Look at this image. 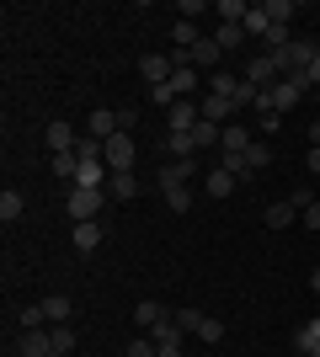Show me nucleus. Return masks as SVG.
<instances>
[{
	"mask_svg": "<svg viewBox=\"0 0 320 357\" xmlns=\"http://www.w3.org/2000/svg\"><path fill=\"white\" fill-rule=\"evenodd\" d=\"M166 123H171V134H192V128L203 123V112H198V102H176L166 112Z\"/></svg>",
	"mask_w": 320,
	"mask_h": 357,
	"instance_id": "obj_12",
	"label": "nucleus"
},
{
	"mask_svg": "<svg viewBox=\"0 0 320 357\" xmlns=\"http://www.w3.org/2000/svg\"><path fill=\"white\" fill-rule=\"evenodd\" d=\"M261 11H267V22H273V27H289L299 6H294V0H261Z\"/></svg>",
	"mask_w": 320,
	"mask_h": 357,
	"instance_id": "obj_23",
	"label": "nucleus"
},
{
	"mask_svg": "<svg viewBox=\"0 0 320 357\" xmlns=\"http://www.w3.org/2000/svg\"><path fill=\"white\" fill-rule=\"evenodd\" d=\"M294 219H299V208H294L289 197H283V203H273V208H267V229H289Z\"/></svg>",
	"mask_w": 320,
	"mask_h": 357,
	"instance_id": "obj_25",
	"label": "nucleus"
},
{
	"mask_svg": "<svg viewBox=\"0 0 320 357\" xmlns=\"http://www.w3.org/2000/svg\"><path fill=\"white\" fill-rule=\"evenodd\" d=\"M112 134H118V112H107V107H96V112H91V139H102V144H107Z\"/></svg>",
	"mask_w": 320,
	"mask_h": 357,
	"instance_id": "obj_22",
	"label": "nucleus"
},
{
	"mask_svg": "<svg viewBox=\"0 0 320 357\" xmlns=\"http://www.w3.org/2000/svg\"><path fill=\"white\" fill-rule=\"evenodd\" d=\"M251 144H257V139H251V128H241V123H224V134H219V149H224V155H245Z\"/></svg>",
	"mask_w": 320,
	"mask_h": 357,
	"instance_id": "obj_16",
	"label": "nucleus"
},
{
	"mask_svg": "<svg viewBox=\"0 0 320 357\" xmlns=\"http://www.w3.org/2000/svg\"><path fill=\"white\" fill-rule=\"evenodd\" d=\"M235 86H241V80H235L229 70H213L208 75V91H213V96H229V102H235Z\"/></svg>",
	"mask_w": 320,
	"mask_h": 357,
	"instance_id": "obj_28",
	"label": "nucleus"
},
{
	"mask_svg": "<svg viewBox=\"0 0 320 357\" xmlns=\"http://www.w3.org/2000/svg\"><path fill=\"white\" fill-rule=\"evenodd\" d=\"M166 320V304L160 298H139V310H134V326H139V336H150L155 326Z\"/></svg>",
	"mask_w": 320,
	"mask_h": 357,
	"instance_id": "obj_14",
	"label": "nucleus"
},
{
	"mask_svg": "<svg viewBox=\"0 0 320 357\" xmlns=\"http://www.w3.org/2000/svg\"><path fill=\"white\" fill-rule=\"evenodd\" d=\"M102 203H107V187H70V219H75V224L96 219Z\"/></svg>",
	"mask_w": 320,
	"mask_h": 357,
	"instance_id": "obj_4",
	"label": "nucleus"
},
{
	"mask_svg": "<svg viewBox=\"0 0 320 357\" xmlns=\"http://www.w3.org/2000/svg\"><path fill=\"white\" fill-rule=\"evenodd\" d=\"M289 203H294V208H299V213H305L310 203H315V187H294V192H289Z\"/></svg>",
	"mask_w": 320,
	"mask_h": 357,
	"instance_id": "obj_37",
	"label": "nucleus"
},
{
	"mask_svg": "<svg viewBox=\"0 0 320 357\" xmlns=\"http://www.w3.org/2000/svg\"><path fill=\"white\" fill-rule=\"evenodd\" d=\"M299 96H305V91L294 86V80H273V86L261 91V102H257V107H273V112H289V107H299Z\"/></svg>",
	"mask_w": 320,
	"mask_h": 357,
	"instance_id": "obj_7",
	"label": "nucleus"
},
{
	"mask_svg": "<svg viewBox=\"0 0 320 357\" xmlns=\"http://www.w3.org/2000/svg\"><path fill=\"white\" fill-rule=\"evenodd\" d=\"M219 134H224V128H219V123H208V118H203L198 128H192V144H198V149H203V144H219Z\"/></svg>",
	"mask_w": 320,
	"mask_h": 357,
	"instance_id": "obj_33",
	"label": "nucleus"
},
{
	"mask_svg": "<svg viewBox=\"0 0 320 357\" xmlns=\"http://www.w3.org/2000/svg\"><path fill=\"white\" fill-rule=\"evenodd\" d=\"M203 192H208V197H229V192H235V176H229L224 165H213V171H208V187H203Z\"/></svg>",
	"mask_w": 320,
	"mask_h": 357,
	"instance_id": "obj_24",
	"label": "nucleus"
},
{
	"mask_svg": "<svg viewBox=\"0 0 320 357\" xmlns=\"http://www.w3.org/2000/svg\"><path fill=\"white\" fill-rule=\"evenodd\" d=\"M16 352H22V357H54V336H48V326H38V331H22Z\"/></svg>",
	"mask_w": 320,
	"mask_h": 357,
	"instance_id": "obj_11",
	"label": "nucleus"
},
{
	"mask_svg": "<svg viewBox=\"0 0 320 357\" xmlns=\"http://www.w3.org/2000/svg\"><path fill=\"white\" fill-rule=\"evenodd\" d=\"M176 11H182V22H192V16H203V11H208V6H203V0H182Z\"/></svg>",
	"mask_w": 320,
	"mask_h": 357,
	"instance_id": "obj_38",
	"label": "nucleus"
},
{
	"mask_svg": "<svg viewBox=\"0 0 320 357\" xmlns=\"http://www.w3.org/2000/svg\"><path fill=\"white\" fill-rule=\"evenodd\" d=\"M305 352H310V357H320V342H315V347H305Z\"/></svg>",
	"mask_w": 320,
	"mask_h": 357,
	"instance_id": "obj_43",
	"label": "nucleus"
},
{
	"mask_svg": "<svg viewBox=\"0 0 320 357\" xmlns=\"http://www.w3.org/2000/svg\"><path fill=\"white\" fill-rule=\"evenodd\" d=\"M299 219H305V229H320V197H315V203H310L305 213H299Z\"/></svg>",
	"mask_w": 320,
	"mask_h": 357,
	"instance_id": "obj_39",
	"label": "nucleus"
},
{
	"mask_svg": "<svg viewBox=\"0 0 320 357\" xmlns=\"http://www.w3.org/2000/svg\"><path fill=\"white\" fill-rule=\"evenodd\" d=\"M257 118H261V134H277V128H283V112H273V107H257Z\"/></svg>",
	"mask_w": 320,
	"mask_h": 357,
	"instance_id": "obj_34",
	"label": "nucleus"
},
{
	"mask_svg": "<svg viewBox=\"0 0 320 357\" xmlns=\"http://www.w3.org/2000/svg\"><path fill=\"white\" fill-rule=\"evenodd\" d=\"M96 245H102V224H96V219L75 224V251H80V256H91Z\"/></svg>",
	"mask_w": 320,
	"mask_h": 357,
	"instance_id": "obj_20",
	"label": "nucleus"
},
{
	"mask_svg": "<svg viewBox=\"0 0 320 357\" xmlns=\"http://www.w3.org/2000/svg\"><path fill=\"white\" fill-rule=\"evenodd\" d=\"M192 171H198V165H192V155H187V160L160 165V197H166L171 213H187V208H192V187H187V181H192Z\"/></svg>",
	"mask_w": 320,
	"mask_h": 357,
	"instance_id": "obj_1",
	"label": "nucleus"
},
{
	"mask_svg": "<svg viewBox=\"0 0 320 357\" xmlns=\"http://www.w3.org/2000/svg\"><path fill=\"white\" fill-rule=\"evenodd\" d=\"M198 112H203V118H208V123H219V128H224V123L235 118L241 107L229 102V96H213V91H208V96H203V102H198Z\"/></svg>",
	"mask_w": 320,
	"mask_h": 357,
	"instance_id": "obj_13",
	"label": "nucleus"
},
{
	"mask_svg": "<svg viewBox=\"0 0 320 357\" xmlns=\"http://www.w3.org/2000/svg\"><path fill=\"white\" fill-rule=\"evenodd\" d=\"M150 342H155L160 357H182V326H176V314H166V320L150 331Z\"/></svg>",
	"mask_w": 320,
	"mask_h": 357,
	"instance_id": "obj_6",
	"label": "nucleus"
},
{
	"mask_svg": "<svg viewBox=\"0 0 320 357\" xmlns=\"http://www.w3.org/2000/svg\"><path fill=\"white\" fill-rule=\"evenodd\" d=\"M305 160H310V176H320V144H310V155H305Z\"/></svg>",
	"mask_w": 320,
	"mask_h": 357,
	"instance_id": "obj_41",
	"label": "nucleus"
},
{
	"mask_svg": "<svg viewBox=\"0 0 320 357\" xmlns=\"http://www.w3.org/2000/svg\"><path fill=\"white\" fill-rule=\"evenodd\" d=\"M22 213H27V197L16 192V187H6V192H0V219H6V224H16Z\"/></svg>",
	"mask_w": 320,
	"mask_h": 357,
	"instance_id": "obj_21",
	"label": "nucleus"
},
{
	"mask_svg": "<svg viewBox=\"0 0 320 357\" xmlns=\"http://www.w3.org/2000/svg\"><path fill=\"white\" fill-rule=\"evenodd\" d=\"M294 342H299V352H305V347H315V342H320V314H315V320H310L305 331H299V336H294Z\"/></svg>",
	"mask_w": 320,
	"mask_h": 357,
	"instance_id": "obj_36",
	"label": "nucleus"
},
{
	"mask_svg": "<svg viewBox=\"0 0 320 357\" xmlns=\"http://www.w3.org/2000/svg\"><path fill=\"white\" fill-rule=\"evenodd\" d=\"M134 155H139L134 134H112L107 139V171H134Z\"/></svg>",
	"mask_w": 320,
	"mask_h": 357,
	"instance_id": "obj_5",
	"label": "nucleus"
},
{
	"mask_svg": "<svg viewBox=\"0 0 320 357\" xmlns=\"http://www.w3.org/2000/svg\"><path fill=\"white\" fill-rule=\"evenodd\" d=\"M315 123H320V118H315Z\"/></svg>",
	"mask_w": 320,
	"mask_h": 357,
	"instance_id": "obj_44",
	"label": "nucleus"
},
{
	"mask_svg": "<svg viewBox=\"0 0 320 357\" xmlns=\"http://www.w3.org/2000/svg\"><path fill=\"white\" fill-rule=\"evenodd\" d=\"M241 80H251L257 91H267V86L277 80V64H273V54H261V59H251V64H245V75H241Z\"/></svg>",
	"mask_w": 320,
	"mask_h": 357,
	"instance_id": "obj_15",
	"label": "nucleus"
},
{
	"mask_svg": "<svg viewBox=\"0 0 320 357\" xmlns=\"http://www.w3.org/2000/svg\"><path fill=\"white\" fill-rule=\"evenodd\" d=\"M166 86L176 91V96H182V102H187V96H192V91L203 86V75L192 70V64H187V54H176V70H171V80H166Z\"/></svg>",
	"mask_w": 320,
	"mask_h": 357,
	"instance_id": "obj_9",
	"label": "nucleus"
},
{
	"mask_svg": "<svg viewBox=\"0 0 320 357\" xmlns=\"http://www.w3.org/2000/svg\"><path fill=\"white\" fill-rule=\"evenodd\" d=\"M171 70H176V54H144V59H139V75H144L150 86H166Z\"/></svg>",
	"mask_w": 320,
	"mask_h": 357,
	"instance_id": "obj_8",
	"label": "nucleus"
},
{
	"mask_svg": "<svg viewBox=\"0 0 320 357\" xmlns=\"http://www.w3.org/2000/svg\"><path fill=\"white\" fill-rule=\"evenodd\" d=\"M134 123H139V112H134V107H123V112H118V134H128Z\"/></svg>",
	"mask_w": 320,
	"mask_h": 357,
	"instance_id": "obj_40",
	"label": "nucleus"
},
{
	"mask_svg": "<svg viewBox=\"0 0 320 357\" xmlns=\"http://www.w3.org/2000/svg\"><path fill=\"white\" fill-rule=\"evenodd\" d=\"M16 320H22V331H38V326H48L43 298H38V304H22V310H16Z\"/></svg>",
	"mask_w": 320,
	"mask_h": 357,
	"instance_id": "obj_27",
	"label": "nucleus"
},
{
	"mask_svg": "<svg viewBox=\"0 0 320 357\" xmlns=\"http://www.w3.org/2000/svg\"><path fill=\"white\" fill-rule=\"evenodd\" d=\"M213 43H219V48L229 54V48H241V43H245V27H224V22H219V32H213Z\"/></svg>",
	"mask_w": 320,
	"mask_h": 357,
	"instance_id": "obj_31",
	"label": "nucleus"
},
{
	"mask_svg": "<svg viewBox=\"0 0 320 357\" xmlns=\"http://www.w3.org/2000/svg\"><path fill=\"white\" fill-rule=\"evenodd\" d=\"M310 294H320V267H315V272H310Z\"/></svg>",
	"mask_w": 320,
	"mask_h": 357,
	"instance_id": "obj_42",
	"label": "nucleus"
},
{
	"mask_svg": "<svg viewBox=\"0 0 320 357\" xmlns=\"http://www.w3.org/2000/svg\"><path fill=\"white\" fill-rule=\"evenodd\" d=\"M48 144H54V155H64V149H75L80 139H75V128H70L64 118H54L48 123Z\"/></svg>",
	"mask_w": 320,
	"mask_h": 357,
	"instance_id": "obj_19",
	"label": "nucleus"
},
{
	"mask_svg": "<svg viewBox=\"0 0 320 357\" xmlns=\"http://www.w3.org/2000/svg\"><path fill=\"white\" fill-rule=\"evenodd\" d=\"M219 59H224V48H219V43H213V38H198V43H192V48H187V64H192V70H213V64H219Z\"/></svg>",
	"mask_w": 320,
	"mask_h": 357,
	"instance_id": "obj_10",
	"label": "nucleus"
},
{
	"mask_svg": "<svg viewBox=\"0 0 320 357\" xmlns=\"http://www.w3.org/2000/svg\"><path fill=\"white\" fill-rule=\"evenodd\" d=\"M267 27H273V22H267V11H261V6H251V16H245V38H267Z\"/></svg>",
	"mask_w": 320,
	"mask_h": 357,
	"instance_id": "obj_32",
	"label": "nucleus"
},
{
	"mask_svg": "<svg viewBox=\"0 0 320 357\" xmlns=\"http://www.w3.org/2000/svg\"><path fill=\"white\" fill-rule=\"evenodd\" d=\"M43 314H48V326H70V314H75L70 294H48L43 298Z\"/></svg>",
	"mask_w": 320,
	"mask_h": 357,
	"instance_id": "obj_17",
	"label": "nucleus"
},
{
	"mask_svg": "<svg viewBox=\"0 0 320 357\" xmlns=\"http://www.w3.org/2000/svg\"><path fill=\"white\" fill-rule=\"evenodd\" d=\"M310 59H320V48H315V43H305V38H294L283 54H273V64H277V75H283V80H289V75H299Z\"/></svg>",
	"mask_w": 320,
	"mask_h": 357,
	"instance_id": "obj_3",
	"label": "nucleus"
},
{
	"mask_svg": "<svg viewBox=\"0 0 320 357\" xmlns=\"http://www.w3.org/2000/svg\"><path fill=\"white\" fill-rule=\"evenodd\" d=\"M48 336H54V357L75 352V331H70V326H48Z\"/></svg>",
	"mask_w": 320,
	"mask_h": 357,
	"instance_id": "obj_29",
	"label": "nucleus"
},
{
	"mask_svg": "<svg viewBox=\"0 0 320 357\" xmlns=\"http://www.w3.org/2000/svg\"><path fill=\"white\" fill-rule=\"evenodd\" d=\"M54 176H59V181H75V176H80V155H75V149L54 155Z\"/></svg>",
	"mask_w": 320,
	"mask_h": 357,
	"instance_id": "obj_26",
	"label": "nucleus"
},
{
	"mask_svg": "<svg viewBox=\"0 0 320 357\" xmlns=\"http://www.w3.org/2000/svg\"><path fill=\"white\" fill-rule=\"evenodd\" d=\"M176 326L187 331V336H198V342H224V326H219V320H213V314H203V310H182L176 314Z\"/></svg>",
	"mask_w": 320,
	"mask_h": 357,
	"instance_id": "obj_2",
	"label": "nucleus"
},
{
	"mask_svg": "<svg viewBox=\"0 0 320 357\" xmlns=\"http://www.w3.org/2000/svg\"><path fill=\"white\" fill-rule=\"evenodd\" d=\"M171 38H176V54H187V48L198 43L203 32H198V27H192V22H176V27H171Z\"/></svg>",
	"mask_w": 320,
	"mask_h": 357,
	"instance_id": "obj_30",
	"label": "nucleus"
},
{
	"mask_svg": "<svg viewBox=\"0 0 320 357\" xmlns=\"http://www.w3.org/2000/svg\"><path fill=\"white\" fill-rule=\"evenodd\" d=\"M107 197H118V203L139 197V181H134V171H112V176H107Z\"/></svg>",
	"mask_w": 320,
	"mask_h": 357,
	"instance_id": "obj_18",
	"label": "nucleus"
},
{
	"mask_svg": "<svg viewBox=\"0 0 320 357\" xmlns=\"http://www.w3.org/2000/svg\"><path fill=\"white\" fill-rule=\"evenodd\" d=\"M123 357H160V352H155V342H150V336H134Z\"/></svg>",
	"mask_w": 320,
	"mask_h": 357,
	"instance_id": "obj_35",
	"label": "nucleus"
}]
</instances>
